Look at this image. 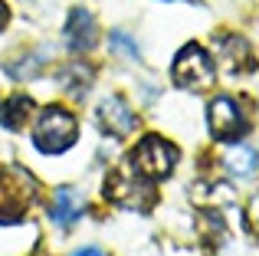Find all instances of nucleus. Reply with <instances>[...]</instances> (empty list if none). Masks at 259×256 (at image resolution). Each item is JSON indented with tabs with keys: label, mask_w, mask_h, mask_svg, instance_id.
Listing matches in <instances>:
<instances>
[{
	"label": "nucleus",
	"mask_w": 259,
	"mask_h": 256,
	"mask_svg": "<svg viewBox=\"0 0 259 256\" xmlns=\"http://www.w3.org/2000/svg\"><path fill=\"white\" fill-rule=\"evenodd\" d=\"M85 210V200L76 187H56V197H53V220L59 227H72Z\"/></svg>",
	"instance_id": "nucleus-9"
},
{
	"label": "nucleus",
	"mask_w": 259,
	"mask_h": 256,
	"mask_svg": "<svg viewBox=\"0 0 259 256\" xmlns=\"http://www.w3.org/2000/svg\"><path fill=\"white\" fill-rule=\"evenodd\" d=\"M72 256H108L105 250H99V246H85V250H76Z\"/></svg>",
	"instance_id": "nucleus-16"
},
{
	"label": "nucleus",
	"mask_w": 259,
	"mask_h": 256,
	"mask_svg": "<svg viewBox=\"0 0 259 256\" xmlns=\"http://www.w3.org/2000/svg\"><path fill=\"white\" fill-rule=\"evenodd\" d=\"M36 200V181L13 164H0V224H17Z\"/></svg>",
	"instance_id": "nucleus-2"
},
{
	"label": "nucleus",
	"mask_w": 259,
	"mask_h": 256,
	"mask_svg": "<svg viewBox=\"0 0 259 256\" xmlns=\"http://www.w3.org/2000/svg\"><path fill=\"white\" fill-rule=\"evenodd\" d=\"M105 197L112 200V204L125 207V210L148 214L154 207V200H158V194H154V187H151V178H145L132 161H125V164H118L105 178Z\"/></svg>",
	"instance_id": "nucleus-1"
},
{
	"label": "nucleus",
	"mask_w": 259,
	"mask_h": 256,
	"mask_svg": "<svg viewBox=\"0 0 259 256\" xmlns=\"http://www.w3.org/2000/svg\"><path fill=\"white\" fill-rule=\"evenodd\" d=\"M108 46H112L115 53H121V56H128V59H138V56H141L138 46H135V39H128L121 30H115L112 36H108Z\"/></svg>",
	"instance_id": "nucleus-14"
},
{
	"label": "nucleus",
	"mask_w": 259,
	"mask_h": 256,
	"mask_svg": "<svg viewBox=\"0 0 259 256\" xmlns=\"http://www.w3.org/2000/svg\"><path fill=\"white\" fill-rule=\"evenodd\" d=\"M59 79H63L66 92H72V96H85L89 92V82H92V69H85L82 63H69L63 72H59Z\"/></svg>",
	"instance_id": "nucleus-13"
},
{
	"label": "nucleus",
	"mask_w": 259,
	"mask_h": 256,
	"mask_svg": "<svg viewBox=\"0 0 259 256\" xmlns=\"http://www.w3.org/2000/svg\"><path fill=\"white\" fill-rule=\"evenodd\" d=\"M95 122H99V128L105 135H112V138H128L138 128V115L132 112V105L121 96H108L95 109Z\"/></svg>",
	"instance_id": "nucleus-7"
},
{
	"label": "nucleus",
	"mask_w": 259,
	"mask_h": 256,
	"mask_svg": "<svg viewBox=\"0 0 259 256\" xmlns=\"http://www.w3.org/2000/svg\"><path fill=\"white\" fill-rule=\"evenodd\" d=\"M177 158H181L177 145H171V141L161 138V135H145V138L135 145V151H132L128 161H132L145 178L161 181V178H171V174H174Z\"/></svg>",
	"instance_id": "nucleus-4"
},
{
	"label": "nucleus",
	"mask_w": 259,
	"mask_h": 256,
	"mask_svg": "<svg viewBox=\"0 0 259 256\" xmlns=\"http://www.w3.org/2000/svg\"><path fill=\"white\" fill-rule=\"evenodd\" d=\"M76 115L63 105H50V109L39 112L36 128H33V145L39 148L43 154H59L66 148L76 145Z\"/></svg>",
	"instance_id": "nucleus-3"
},
{
	"label": "nucleus",
	"mask_w": 259,
	"mask_h": 256,
	"mask_svg": "<svg viewBox=\"0 0 259 256\" xmlns=\"http://www.w3.org/2000/svg\"><path fill=\"white\" fill-rule=\"evenodd\" d=\"M66 43H69L72 53H89L95 43H99V26H95V17L85 10V7H76L66 20Z\"/></svg>",
	"instance_id": "nucleus-8"
},
{
	"label": "nucleus",
	"mask_w": 259,
	"mask_h": 256,
	"mask_svg": "<svg viewBox=\"0 0 259 256\" xmlns=\"http://www.w3.org/2000/svg\"><path fill=\"white\" fill-rule=\"evenodd\" d=\"M249 227H253V230L259 233V194H253V200H249Z\"/></svg>",
	"instance_id": "nucleus-15"
},
{
	"label": "nucleus",
	"mask_w": 259,
	"mask_h": 256,
	"mask_svg": "<svg viewBox=\"0 0 259 256\" xmlns=\"http://www.w3.org/2000/svg\"><path fill=\"white\" fill-rule=\"evenodd\" d=\"M220 59H227V72H249L253 69V53L243 36H223L220 39Z\"/></svg>",
	"instance_id": "nucleus-11"
},
{
	"label": "nucleus",
	"mask_w": 259,
	"mask_h": 256,
	"mask_svg": "<svg viewBox=\"0 0 259 256\" xmlns=\"http://www.w3.org/2000/svg\"><path fill=\"white\" fill-rule=\"evenodd\" d=\"M171 76H174V82L181 86V89L203 92L207 86H213V56H210L200 43H187L181 53H177Z\"/></svg>",
	"instance_id": "nucleus-5"
},
{
	"label": "nucleus",
	"mask_w": 259,
	"mask_h": 256,
	"mask_svg": "<svg viewBox=\"0 0 259 256\" xmlns=\"http://www.w3.org/2000/svg\"><path fill=\"white\" fill-rule=\"evenodd\" d=\"M223 167H227L233 178H249V174H256V167H259L256 148H249L246 141L227 145V151H223Z\"/></svg>",
	"instance_id": "nucleus-10"
},
{
	"label": "nucleus",
	"mask_w": 259,
	"mask_h": 256,
	"mask_svg": "<svg viewBox=\"0 0 259 256\" xmlns=\"http://www.w3.org/2000/svg\"><path fill=\"white\" fill-rule=\"evenodd\" d=\"M33 109H36V102H33L30 96H23V92L4 99V102H0V125L10 128V132H20V128L30 122Z\"/></svg>",
	"instance_id": "nucleus-12"
},
{
	"label": "nucleus",
	"mask_w": 259,
	"mask_h": 256,
	"mask_svg": "<svg viewBox=\"0 0 259 256\" xmlns=\"http://www.w3.org/2000/svg\"><path fill=\"white\" fill-rule=\"evenodd\" d=\"M207 125L217 141H233L249 132V115L233 96H217L207 105Z\"/></svg>",
	"instance_id": "nucleus-6"
},
{
	"label": "nucleus",
	"mask_w": 259,
	"mask_h": 256,
	"mask_svg": "<svg viewBox=\"0 0 259 256\" xmlns=\"http://www.w3.org/2000/svg\"><path fill=\"white\" fill-rule=\"evenodd\" d=\"M10 23V7H7V0H0V30Z\"/></svg>",
	"instance_id": "nucleus-17"
}]
</instances>
